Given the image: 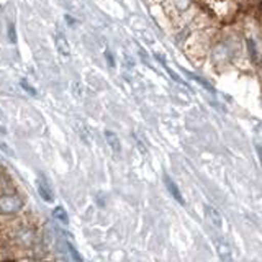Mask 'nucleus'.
<instances>
[{"instance_id":"obj_1","label":"nucleus","mask_w":262,"mask_h":262,"mask_svg":"<svg viewBox=\"0 0 262 262\" xmlns=\"http://www.w3.org/2000/svg\"><path fill=\"white\" fill-rule=\"evenodd\" d=\"M241 56V41L234 35H221L216 36L208 51L210 62L218 69L233 64Z\"/></svg>"},{"instance_id":"obj_2","label":"nucleus","mask_w":262,"mask_h":262,"mask_svg":"<svg viewBox=\"0 0 262 262\" xmlns=\"http://www.w3.org/2000/svg\"><path fill=\"white\" fill-rule=\"evenodd\" d=\"M10 239L16 248L31 249L38 243V231L35 226H31L28 223H20L12 229Z\"/></svg>"},{"instance_id":"obj_3","label":"nucleus","mask_w":262,"mask_h":262,"mask_svg":"<svg viewBox=\"0 0 262 262\" xmlns=\"http://www.w3.org/2000/svg\"><path fill=\"white\" fill-rule=\"evenodd\" d=\"M23 208H25V200L16 192L0 193V215L2 216L20 215Z\"/></svg>"},{"instance_id":"obj_4","label":"nucleus","mask_w":262,"mask_h":262,"mask_svg":"<svg viewBox=\"0 0 262 262\" xmlns=\"http://www.w3.org/2000/svg\"><path fill=\"white\" fill-rule=\"evenodd\" d=\"M167 5H169V15L170 18H180V16H185L192 12V8L195 7V0H167ZM193 12H199V10H193Z\"/></svg>"},{"instance_id":"obj_5","label":"nucleus","mask_w":262,"mask_h":262,"mask_svg":"<svg viewBox=\"0 0 262 262\" xmlns=\"http://www.w3.org/2000/svg\"><path fill=\"white\" fill-rule=\"evenodd\" d=\"M38 192H39L41 199H43L45 202H48V203H53L54 202L53 190H51V187H49V184L45 180V177H41L38 180Z\"/></svg>"},{"instance_id":"obj_6","label":"nucleus","mask_w":262,"mask_h":262,"mask_svg":"<svg viewBox=\"0 0 262 262\" xmlns=\"http://www.w3.org/2000/svg\"><path fill=\"white\" fill-rule=\"evenodd\" d=\"M54 39H56V48H57V51L61 53V56H64V57H68L69 54H71V48H69V43H68V39H66L62 35H57L54 36Z\"/></svg>"},{"instance_id":"obj_7","label":"nucleus","mask_w":262,"mask_h":262,"mask_svg":"<svg viewBox=\"0 0 262 262\" xmlns=\"http://www.w3.org/2000/svg\"><path fill=\"white\" fill-rule=\"evenodd\" d=\"M105 138H106V143H108V146L112 147V151L115 154H118L121 151V144H120V139L118 136L113 133V131H106L105 133Z\"/></svg>"},{"instance_id":"obj_8","label":"nucleus","mask_w":262,"mask_h":262,"mask_svg":"<svg viewBox=\"0 0 262 262\" xmlns=\"http://www.w3.org/2000/svg\"><path fill=\"white\" fill-rule=\"evenodd\" d=\"M10 192H16L13 188L12 179L5 174H0V193H10Z\"/></svg>"},{"instance_id":"obj_9","label":"nucleus","mask_w":262,"mask_h":262,"mask_svg":"<svg viewBox=\"0 0 262 262\" xmlns=\"http://www.w3.org/2000/svg\"><path fill=\"white\" fill-rule=\"evenodd\" d=\"M166 185H167V188H169V192L172 193V196L180 203V205H185V200H184V196H182V193L179 192V188H177V185L172 182V180L169 179V177H166Z\"/></svg>"},{"instance_id":"obj_10","label":"nucleus","mask_w":262,"mask_h":262,"mask_svg":"<svg viewBox=\"0 0 262 262\" xmlns=\"http://www.w3.org/2000/svg\"><path fill=\"white\" fill-rule=\"evenodd\" d=\"M53 216L59 221V223L62 225H69V215H68V211H66L64 207H56L53 210Z\"/></svg>"},{"instance_id":"obj_11","label":"nucleus","mask_w":262,"mask_h":262,"mask_svg":"<svg viewBox=\"0 0 262 262\" xmlns=\"http://www.w3.org/2000/svg\"><path fill=\"white\" fill-rule=\"evenodd\" d=\"M205 211H207V215H208V218H210V221L213 225L221 226V216H220V213H218L216 208H213V207H210V205H207V207H205Z\"/></svg>"},{"instance_id":"obj_12","label":"nucleus","mask_w":262,"mask_h":262,"mask_svg":"<svg viewBox=\"0 0 262 262\" xmlns=\"http://www.w3.org/2000/svg\"><path fill=\"white\" fill-rule=\"evenodd\" d=\"M216 249H218V254H220V257L223 259V260H229L231 259V249H229V246L226 244V243H218V246H216Z\"/></svg>"},{"instance_id":"obj_13","label":"nucleus","mask_w":262,"mask_h":262,"mask_svg":"<svg viewBox=\"0 0 262 262\" xmlns=\"http://www.w3.org/2000/svg\"><path fill=\"white\" fill-rule=\"evenodd\" d=\"M66 246H68V252H69V257L74 260V262H82V257H80V254L79 251L74 248V244L69 243V241H66Z\"/></svg>"},{"instance_id":"obj_14","label":"nucleus","mask_w":262,"mask_h":262,"mask_svg":"<svg viewBox=\"0 0 262 262\" xmlns=\"http://www.w3.org/2000/svg\"><path fill=\"white\" fill-rule=\"evenodd\" d=\"M8 39L10 43H16V30H15V25L13 23H8Z\"/></svg>"},{"instance_id":"obj_15","label":"nucleus","mask_w":262,"mask_h":262,"mask_svg":"<svg viewBox=\"0 0 262 262\" xmlns=\"http://www.w3.org/2000/svg\"><path fill=\"white\" fill-rule=\"evenodd\" d=\"M20 84H21V87H23L25 90H27V92H28V94H31V95H36V94H38V92H36V90H35V89H33V87H31V85H30V84H28V82H27V80H25V79H23V80L20 82Z\"/></svg>"},{"instance_id":"obj_16","label":"nucleus","mask_w":262,"mask_h":262,"mask_svg":"<svg viewBox=\"0 0 262 262\" xmlns=\"http://www.w3.org/2000/svg\"><path fill=\"white\" fill-rule=\"evenodd\" d=\"M105 56H106V61H108V62H110V66H115V62H113V57H112V54H110V53H106Z\"/></svg>"},{"instance_id":"obj_17","label":"nucleus","mask_w":262,"mask_h":262,"mask_svg":"<svg viewBox=\"0 0 262 262\" xmlns=\"http://www.w3.org/2000/svg\"><path fill=\"white\" fill-rule=\"evenodd\" d=\"M2 262H18L16 259H5V260H2Z\"/></svg>"}]
</instances>
